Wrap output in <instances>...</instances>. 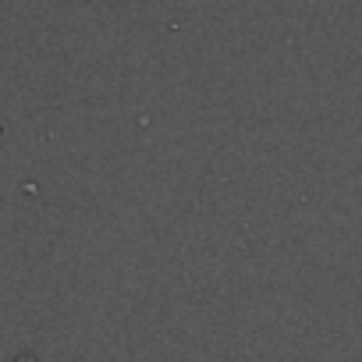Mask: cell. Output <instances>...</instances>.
Here are the masks:
<instances>
[{"label":"cell","mask_w":362,"mask_h":362,"mask_svg":"<svg viewBox=\"0 0 362 362\" xmlns=\"http://www.w3.org/2000/svg\"><path fill=\"white\" fill-rule=\"evenodd\" d=\"M15 362H36V358H33V355H18Z\"/></svg>","instance_id":"6da1fadb"}]
</instances>
